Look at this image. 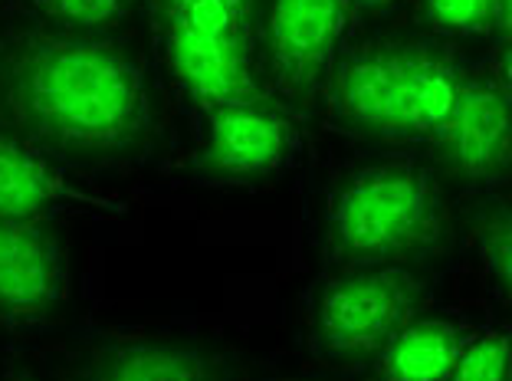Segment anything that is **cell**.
Instances as JSON below:
<instances>
[{"instance_id": "obj_19", "label": "cell", "mask_w": 512, "mask_h": 381, "mask_svg": "<svg viewBox=\"0 0 512 381\" xmlns=\"http://www.w3.org/2000/svg\"><path fill=\"white\" fill-rule=\"evenodd\" d=\"M496 27L512 37V0H496Z\"/></svg>"}, {"instance_id": "obj_9", "label": "cell", "mask_w": 512, "mask_h": 381, "mask_svg": "<svg viewBox=\"0 0 512 381\" xmlns=\"http://www.w3.org/2000/svg\"><path fill=\"white\" fill-rule=\"evenodd\" d=\"M335 119L381 138H411L407 129L404 46H371L342 56L329 79Z\"/></svg>"}, {"instance_id": "obj_2", "label": "cell", "mask_w": 512, "mask_h": 381, "mask_svg": "<svg viewBox=\"0 0 512 381\" xmlns=\"http://www.w3.org/2000/svg\"><path fill=\"white\" fill-rule=\"evenodd\" d=\"M444 221L434 175L417 161H375L352 171L329 207V244L352 267L411 257Z\"/></svg>"}, {"instance_id": "obj_3", "label": "cell", "mask_w": 512, "mask_h": 381, "mask_svg": "<svg viewBox=\"0 0 512 381\" xmlns=\"http://www.w3.org/2000/svg\"><path fill=\"white\" fill-rule=\"evenodd\" d=\"M417 306V283L391 263L352 267L319 290L316 342L325 359L358 362L381 355Z\"/></svg>"}, {"instance_id": "obj_1", "label": "cell", "mask_w": 512, "mask_h": 381, "mask_svg": "<svg viewBox=\"0 0 512 381\" xmlns=\"http://www.w3.org/2000/svg\"><path fill=\"white\" fill-rule=\"evenodd\" d=\"M0 132L69 171L135 168L155 148L145 53L112 33H69L23 14L0 20Z\"/></svg>"}, {"instance_id": "obj_5", "label": "cell", "mask_w": 512, "mask_h": 381, "mask_svg": "<svg viewBox=\"0 0 512 381\" xmlns=\"http://www.w3.org/2000/svg\"><path fill=\"white\" fill-rule=\"evenodd\" d=\"M161 66L201 112L263 96L250 33L155 17Z\"/></svg>"}, {"instance_id": "obj_6", "label": "cell", "mask_w": 512, "mask_h": 381, "mask_svg": "<svg viewBox=\"0 0 512 381\" xmlns=\"http://www.w3.org/2000/svg\"><path fill=\"white\" fill-rule=\"evenodd\" d=\"M69 296V257L53 224L0 221V329L50 322Z\"/></svg>"}, {"instance_id": "obj_4", "label": "cell", "mask_w": 512, "mask_h": 381, "mask_svg": "<svg viewBox=\"0 0 512 381\" xmlns=\"http://www.w3.org/2000/svg\"><path fill=\"white\" fill-rule=\"evenodd\" d=\"M253 14L266 76L279 92L309 99L332 79L348 23L345 0H260Z\"/></svg>"}, {"instance_id": "obj_21", "label": "cell", "mask_w": 512, "mask_h": 381, "mask_svg": "<svg viewBox=\"0 0 512 381\" xmlns=\"http://www.w3.org/2000/svg\"><path fill=\"white\" fill-rule=\"evenodd\" d=\"M14 381H37V378H30V375H17Z\"/></svg>"}, {"instance_id": "obj_12", "label": "cell", "mask_w": 512, "mask_h": 381, "mask_svg": "<svg viewBox=\"0 0 512 381\" xmlns=\"http://www.w3.org/2000/svg\"><path fill=\"white\" fill-rule=\"evenodd\" d=\"M463 332L450 319H407L381 349L384 381H450Z\"/></svg>"}, {"instance_id": "obj_13", "label": "cell", "mask_w": 512, "mask_h": 381, "mask_svg": "<svg viewBox=\"0 0 512 381\" xmlns=\"http://www.w3.org/2000/svg\"><path fill=\"white\" fill-rule=\"evenodd\" d=\"M23 14L50 23L56 30L69 33H96V37H112L132 27L148 0H20Z\"/></svg>"}, {"instance_id": "obj_16", "label": "cell", "mask_w": 512, "mask_h": 381, "mask_svg": "<svg viewBox=\"0 0 512 381\" xmlns=\"http://www.w3.org/2000/svg\"><path fill=\"white\" fill-rule=\"evenodd\" d=\"M476 250H480L486 283L512 306V211L483 221L480 234H476Z\"/></svg>"}, {"instance_id": "obj_20", "label": "cell", "mask_w": 512, "mask_h": 381, "mask_svg": "<svg viewBox=\"0 0 512 381\" xmlns=\"http://www.w3.org/2000/svg\"><path fill=\"white\" fill-rule=\"evenodd\" d=\"M394 0H345L348 14H355V10H381V7H391Z\"/></svg>"}, {"instance_id": "obj_11", "label": "cell", "mask_w": 512, "mask_h": 381, "mask_svg": "<svg viewBox=\"0 0 512 381\" xmlns=\"http://www.w3.org/2000/svg\"><path fill=\"white\" fill-rule=\"evenodd\" d=\"M79 381H224V368L188 339L112 336L89 349Z\"/></svg>"}, {"instance_id": "obj_14", "label": "cell", "mask_w": 512, "mask_h": 381, "mask_svg": "<svg viewBox=\"0 0 512 381\" xmlns=\"http://www.w3.org/2000/svg\"><path fill=\"white\" fill-rule=\"evenodd\" d=\"M450 381H512V339L499 329L467 332Z\"/></svg>"}, {"instance_id": "obj_8", "label": "cell", "mask_w": 512, "mask_h": 381, "mask_svg": "<svg viewBox=\"0 0 512 381\" xmlns=\"http://www.w3.org/2000/svg\"><path fill=\"white\" fill-rule=\"evenodd\" d=\"M73 211L119 214L122 204L89 194L69 178L63 161L17 135L0 132V221L53 224L60 214Z\"/></svg>"}, {"instance_id": "obj_15", "label": "cell", "mask_w": 512, "mask_h": 381, "mask_svg": "<svg viewBox=\"0 0 512 381\" xmlns=\"http://www.w3.org/2000/svg\"><path fill=\"white\" fill-rule=\"evenodd\" d=\"M148 4L155 7V17H178L253 37V0H148Z\"/></svg>"}, {"instance_id": "obj_17", "label": "cell", "mask_w": 512, "mask_h": 381, "mask_svg": "<svg viewBox=\"0 0 512 381\" xmlns=\"http://www.w3.org/2000/svg\"><path fill=\"white\" fill-rule=\"evenodd\" d=\"M424 17L447 37H483L496 27V0H424Z\"/></svg>"}, {"instance_id": "obj_7", "label": "cell", "mask_w": 512, "mask_h": 381, "mask_svg": "<svg viewBox=\"0 0 512 381\" xmlns=\"http://www.w3.org/2000/svg\"><path fill=\"white\" fill-rule=\"evenodd\" d=\"M197 175L207 181H260L286 165L293 132L263 96L207 109Z\"/></svg>"}, {"instance_id": "obj_18", "label": "cell", "mask_w": 512, "mask_h": 381, "mask_svg": "<svg viewBox=\"0 0 512 381\" xmlns=\"http://www.w3.org/2000/svg\"><path fill=\"white\" fill-rule=\"evenodd\" d=\"M499 92H503V96L512 102V43L506 46V50H503V56H499Z\"/></svg>"}, {"instance_id": "obj_10", "label": "cell", "mask_w": 512, "mask_h": 381, "mask_svg": "<svg viewBox=\"0 0 512 381\" xmlns=\"http://www.w3.org/2000/svg\"><path fill=\"white\" fill-rule=\"evenodd\" d=\"M437 142L457 175L499 178L512 168V102L483 79H460L457 109Z\"/></svg>"}]
</instances>
